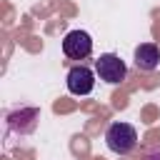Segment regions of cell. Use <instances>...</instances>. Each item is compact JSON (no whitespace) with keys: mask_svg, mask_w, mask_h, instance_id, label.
Here are the masks:
<instances>
[{"mask_svg":"<svg viewBox=\"0 0 160 160\" xmlns=\"http://www.w3.org/2000/svg\"><path fill=\"white\" fill-rule=\"evenodd\" d=\"M105 145L115 155H128L138 145V132H135V128L130 122H112L105 130Z\"/></svg>","mask_w":160,"mask_h":160,"instance_id":"cell-1","label":"cell"},{"mask_svg":"<svg viewBox=\"0 0 160 160\" xmlns=\"http://www.w3.org/2000/svg\"><path fill=\"white\" fill-rule=\"evenodd\" d=\"M95 72L100 75V80H105V82H110V85H118V82L125 80L128 68H125V62H122L115 52H105V55H100V58L95 60Z\"/></svg>","mask_w":160,"mask_h":160,"instance_id":"cell-2","label":"cell"},{"mask_svg":"<svg viewBox=\"0 0 160 160\" xmlns=\"http://www.w3.org/2000/svg\"><path fill=\"white\" fill-rule=\"evenodd\" d=\"M62 52L72 60H82L92 52V38L85 30H70L62 40Z\"/></svg>","mask_w":160,"mask_h":160,"instance_id":"cell-3","label":"cell"},{"mask_svg":"<svg viewBox=\"0 0 160 160\" xmlns=\"http://www.w3.org/2000/svg\"><path fill=\"white\" fill-rule=\"evenodd\" d=\"M38 120H40V110L38 108H20V110H12L8 115V128L12 132L30 135L38 128Z\"/></svg>","mask_w":160,"mask_h":160,"instance_id":"cell-4","label":"cell"},{"mask_svg":"<svg viewBox=\"0 0 160 160\" xmlns=\"http://www.w3.org/2000/svg\"><path fill=\"white\" fill-rule=\"evenodd\" d=\"M92 88H95V75H92L90 68H85V65L70 68V72H68V90L72 95H90Z\"/></svg>","mask_w":160,"mask_h":160,"instance_id":"cell-5","label":"cell"},{"mask_svg":"<svg viewBox=\"0 0 160 160\" xmlns=\"http://www.w3.org/2000/svg\"><path fill=\"white\" fill-rule=\"evenodd\" d=\"M158 65H160V48L155 42H142V45L135 48V68L138 70L150 72Z\"/></svg>","mask_w":160,"mask_h":160,"instance_id":"cell-6","label":"cell"},{"mask_svg":"<svg viewBox=\"0 0 160 160\" xmlns=\"http://www.w3.org/2000/svg\"><path fill=\"white\" fill-rule=\"evenodd\" d=\"M145 160H160V150H155V152H150Z\"/></svg>","mask_w":160,"mask_h":160,"instance_id":"cell-7","label":"cell"}]
</instances>
